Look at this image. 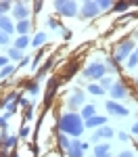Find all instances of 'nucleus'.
<instances>
[{"instance_id":"nucleus-33","label":"nucleus","mask_w":138,"mask_h":157,"mask_svg":"<svg viewBox=\"0 0 138 157\" xmlns=\"http://www.w3.org/2000/svg\"><path fill=\"white\" fill-rule=\"evenodd\" d=\"M29 92H32V94H38V84H36V82L29 84Z\"/></svg>"},{"instance_id":"nucleus-13","label":"nucleus","mask_w":138,"mask_h":157,"mask_svg":"<svg viewBox=\"0 0 138 157\" xmlns=\"http://www.w3.org/2000/svg\"><path fill=\"white\" fill-rule=\"evenodd\" d=\"M109 155H111V145H107V143L94 145V157H109Z\"/></svg>"},{"instance_id":"nucleus-38","label":"nucleus","mask_w":138,"mask_h":157,"mask_svg":"<svg viewBox=\"0 0 138 157\" xmlns=\"http://www.w3.org/2000/svg\"><path fill=\"white\" fill-rule=\"evenodd\" d=\"M6 126V117H0V128H4Z\"/></svg>"},{"instance_id":"nucleus-11","label":"nucleus","mask_w":138,"mask_h":157,"mask_svg":"<svg viewBox=\"0 0 138 157\" xmlns=\"http://www.w3.org/2000/svg\"><path fill=\"white\" fill-rule=\"evenodd\" d=\"M109 94H111L113 98H124V97H128V90H125V86L124 84H115L109 88Z\"/></svg>"},{"instance_id":"nucleus-39","label":"nucleus","mask_w":138,"mask_h":157,"mask_svg":"<svg viewBox=\"0 0 138 157\" xmlns=\"http://www.w3.org/2000/svg\"><path fill=\"white\" fill-rule=\"evenodd\" d=\"M132 132H134V134H138V121L134 124V126H132Z\"/></svg>"},{"instance_id":"nucleus-24","label":"nucleus","mask_w":138,"mask_h":157,"mask_svg":"<svg viewBox=\"0 0 138 157\" xmlns=\"http://www.w3.org/2000/svg\"><path fill=\"white\" fill-rule=\"evenodd\" d=\"M9 59H21V50L19 48H9Z\"/></svg>"},{"instance_id":"nucleus-23","label":"nucleus","mask_w":138,"mask_h":157,"mask_svg":"<svg viewBox=\"0 0 138 157\" xmlns=\"http://www.w3.org/2000/svg\"><path fill=\"white\" fill-rule=\"evenodd\" d=\"M113 84H115V82H111L109 78H103V80H100V88H103V90H109Z\"/></svg>"},{"instance_id":"nucleus-34","label":"nucleus","mask_w":138,"mask_h":157,"mask_svg":"<svg viewBox=\"0 0 138 157\" xmlns=\"http://www.w3.org/2000/svg\"><path fill=\"white\" fill-rule=\"evenodd\" d=\"M27 134H29V128H27V126H23V128H21V136H23V138H25Z\"/></svg>"},{"instance_id":"nucleus-16","label":"nucleus","mask_w":138,"mask_h":157,"mask_svg":"<svg viewBox=\"0 0 138 157\" xmlns=\"http://www.w3.org/2000/svg\"><path fill=\"white\" fill-rule=\"evenodd\" d=\"M94 113H96V107H94V105H84L80 115H82V120L86 121V120H90V117H94Z\"/></svg>"},{"instance_id":"nucleus-31","label":"nucleus","mask_w":138,"mask_h":157,"mask_svg":"<svg viewBox=\"0 0 138 157\" xmlns=\"http://www.w3.org/2000/svg\"><path fill=\"white\" fill-rule=\"evenodd\" d=\"M48 67H50V61L46 63V65H44V67H42V69H40V71H38V80H40V78H42V75H44L46 71H48Z\"/></svg>"},{"instance_id":"nucleus-32","label":"nucleus","mask_w":138,"mask_h":157,"mask_svg":"<svg viewBox=\"0 0 138 157\" xmlns=\"http://www.w3.org/2000/svg\"><path fill=\"white\" fill-rule=\"evenodd\" d=\"M9 65V57H0V69H4Z\"/></svg>"},{"instance_id":"nucleus-29","label":"nucleus","mask_w":138,"mask_h":157,"mask_svg":"<svg viewBox=\"0 0 138 157\" xmlns=\"http://www.w3.org/2000/svg\"><path fill=\"white\" fill-rule=\"evenodd\" d=\"M128 9V2H117V4H113V11H125Z\"/></svg>"},{"instance_id":"nucleus-26","label":"nucleus","mask_w":138,"mask_h":157,"mask_svg":"<svg viewBox=\"0 0 138 157\" xmlns=\"http://www.w3.org/2000/svg\"><path fill=\"white\" fill-rule=\"evenodd\" d=\"M6 44H9V34H4L0 29V46H6Z\"/></svg>"},{"instance_id":"nucleus-9","label":"nucleus","mask_w":138,"mask_h":157,"mask_svg":"<svg viewBox=\"0 0 138 157\" xmlns=\"http://www.w3.org/2000/svg\"><path fill=\"white\" fill-rule=\"evenodd\" d=\"M27 6H25L23 2H15V6H13V15L19 19V21H27Z\"/></svg>"},{"instance_id":"nucleus-2","label":"nucleus","mask_w":138,"mask_h":157,"mask_svg":"<svg viewBox=\"0 0 138 157\" xmlns=\"http://www.w3.org/2000/svg\"><path fill=\"white\" fill-rule=\"evenodd\" d=\"M132 50H134V42L132 40H124V42H119L117 44V48H115V57L113 59L117 61H124V59H130L132 57Z\"/></svg>"},{"instance_id":"nucleus-19","label":"nucleus","mask_w":138,"mask_h":157,"mask_svg":"<svg viewBox=\"0 0 138 157\" xmlns=\"http://www.w3.org/2000/svg\"><path fill=\"white\" fill-rule=\"evenodd\" d=\"M2 143H4V149H13V147H15V143H17V138H15V136H6V134H4V136H2Z\"/></svg>"},{"instance_id":"nucleus-18","label":"nucleus","mask_w":138,"mask_h":157,"mask_svg":"<svg viewBox=\"0 0 138 157\" xmlns=\"http://www.w3.org/2000/svg\"><path fill=\"white\" fill-rule=\"evenodd\" d=\"M44 42H46V34L40 32V34H36V38L32 40V46H40V44H44Z\"/></svg>"},{"instance_id":"nucleus-6","label":"nucleus","mask_w":138,"mask_h":157,"mask_svg":"<svg viewBox=\"0 0 138 157\" xmlns=\"http://www.w3.org/2000/svg\"><path fill=\"white\" fill-rule=\"evenodd\" d=\"M86 149H88L86 143H82V140H71L67 153H69V157H84V151H86Z\"/></svg>"},{"instance_id":"nucleus-21","label":"nucleus","mask_w":138,"mask_h":157,"mask_svg":"<svg viewBox=\"0 0 138 157\" xmlns=\"http://www.w3.org/2000/svg\"><path fill=\"white\" fill-rule=\"evenodd\" d=\"M59 145H61L63 149H65V151L69 149V145H71V140L67 138V134H59Z\"/></svg>"},{"instance_id":"nucleus-28","label":"nucleus","mask_w":138,"mask_h":157,"mask_svg":"<svg viewBox=\"0 0 138 157\" xmlns=\"http://www.w3.org/2000/svg\"><path fill=\"white\" fill-rule=\"evenodd\" d=\"M11 11V2H0V17H2V13Z\"/></svg>"},{"instance_id":"nucleus-20","label":"nucleus","mask_w":138,"mask_h":157,"mask_svg":"<svg viewBox=\"0 0 138 157\" xmlns=\"http://www.w3.org/2000/svg\"><path fill=\"white\" fill-rule=\"evenodd\" d=\"M88 92H90V94H96V97H100L105 90H103L99 84H90V86H88Z\"/></svg>"},{"instance_id":"nucleus-4","label":"nucleus","mask_w":138,"mask_h":157,"mask_svg":"<svg viewBox=\"0 0 138 157\" xmlns=\"http://www.w3.org/2000/svg\"><path fill=\"white\" fill-rule=\"evenodd\" d=\"M105 71H107V67L103 63H90L86 69H84V75H86L88 80H103L105 78Z\"/></svg>"},{"instance_id":"nucleus-36","label":"nucleus","mask_w":138,"mask_h":157,"mask_svg":"<svg viewBox=\"0 0 138 157\" xmlns=\"http://www.w3.org/2000/svg\"><path fill=\"white\" fill-rule=\"evenodd\" d=\"M27 63H29V57H25V59H21V67H27Z\"/></svg>"},{"instance_id":"nucleus-30","label":"nucleus","mask_w":138,"mask_h":157,"mask_svg":"<svg viewBox=\"0 0 138 157\" xmlns=\"http://www.w3.org/2000/svg\"><path fill=\"white\" fill-rule=\"evenodd\" d=\"M11 73H13V65H6V67L0 71V75H2V78H6V75H11Z\"/></svg>"},{"instance_id":"nucleus-15","label":"nucleus","mask_w":138,"mask_h":157,"mask_svg":"<svg viewBox=\"0 0 138 157\" xmlns=\"http://www.w3.org/2000/svg\"><path fill=\"white\" fill-rule=\"evenodd\" d=\"M29 29H32V23H29V21H19V23L15 25V32H17L19 36H27Z\"/></svg>"},{"instance_id":"nucleus-27","label":"nucleus","mask_w":138,"mask_h":157,"mask_svg":"<svg viewBox=\"0 0 138 157\" xmlns=\"http://www.w3.org/2000/svg\"><path fill=\"white\" fill-rule=\"evenodd\" d=\"M99 9H100V11H105V9H113V4L109 2V0H100V2H99Z\"/></svg>"},{"instance_id":"nucleus-3","label":"nucleus","mask_w":138,"mask_h":157,"mask_svg":"<svg viewBox=\"0 0 138 157\" xmlns=\"http://www.w3.org/2000/svg\"><path fill=\"white\" fill-rule=\"evenodd\" d=\"M54 9L63 17H75L77 15V4L71 2V0H59V2H54Z\"/></svg>"},{"instance_id":"nucleus-37","label":"nucleus","mask_w":138,"mask_h":157,"mask_svg":"<svg viewBox=\"0 0 138 157\" xmlns=\"http://www.w3.org/2000/svg\"><path fill=\"white\" fill-rule=\"evenodd\" d=\"M48 25H50V27H59V25H57V21H54V19H48Z\"/></svg>"},{"instance_id":"nucleus-35","label":"nucleus","mask_w":138,"mask_h":157,"mask_svg":"<svg viewBox=\"0 0 138 157\" xmlns=\"http://www.w3.org/2000/svg\"><path fill=\"white\" fill-rule=\"evenodd\" d=\"M119 157H134V153H130V151H121Z\"/></svg>"},{"instance_id":"nucleus-40","label":"nucleus","mask_w":138,"mask_h":157,"mask_svg":"<svg viewBox=\"0 0 138 157\" xmlns=\"http://www.w3.org/2000/svg\"><path fill=\"white\" fill-rule=\"evenodd\" d=\"M136 55H138V48H136Z\"/></svg>"},{"instance_id":"nucleus-17","label":"nucleus","mask_w":138,"mask_h":157,"mask_svg":"<svg viewBox=\"0 0 138 157\" xmlns=\"http://www.w3.org/2000/svg\"><path fill=\"white\" fill-rule=\"evenodd\" d=\"M29 46V36H19L17 38V42H15V48H19V50H23Z\"/></svg>"},{"instance_id":"nucleus-1","label":"nucleus","mask_w":138,"mask_h":157,"mask_svg":"<svg viewBox=\"0 0 138 157\" xmlns=\"http://www.w3.org/2000/svg\"><path fill=\"white\" fill-rule=\"evenodd\" d=\"M59 132L61 134H71V136H80V134L86 130V124L82 120L80 113H63L59 117V124H57Z\"/></svg>"},{"instance_id":"nucleus-25","label":"nucleus","mask_w":138,"mask_h":157,"mask_svg":"<svg viewBox=\"0 0 138 157\" xmlns=\"http://www.w3.org/2000/svg\"><path fill=\"white\" fill-rule=\"evenodd\" d=\"M136 65H138V55H136V52H134V55H132V57L128 59V67L132 69V67H136Z\"/></svg>"},{"instance_id":"nucleus-14","label":"nucleus","mask_w":138,"mask_h":157,"mask_svg":"<svg viewBox=\"0 0 138 157\" xmlns=\"http://www.w3.org/2000/svg\"><path fill=\"white\" fill-rule=\"evenodd\" d=\"M0 29H2L4 34H13V32H15V25H13L11 17H6V15L0 17Z\"/></svg>"},{"instance_id":"nucleus-10","label":"nucleus","mask_w":138,"mask_h":157,"mask_svg":"<svg viewBox=\"0 0 138 157\" xmlns=\"http://www.w3.org/2000/svg\"><path fill=\"white\" fill-rule=\"evenodd\" d=\"M100 138H113V130L109 128V126H103V128H99V130L94 132V136H92V143H99Z\"/></svg>"},{"instance_id":"nucleus-5","label":"nucleus","mask_w":138,"mask_h":157,"mask_svg":"<svg viewBox=\"0 0 138 157\" xmlns=\"http://www.w3.org/2000/svg\"><path fill=\"white\" fill-rule=\"evenodd\" d=\"M99 13H100L99 2H94V0H86V2L82 4V9H80V15H82L84 19H92V17H96Z\"/></svg>"},{"instance_id":"nucleus-12","label":"nucleus","mask_w":138,"mask_h":157,"mask_svg":"<svg viewBox=\"0 0 138 157\" xmlns=\"http://www.w3.org/2000/svg\"><path fill=\"white\" fill-rule=\"evenodd\" d=\"M84 124H86V128H103V126L107 124V117H103V115H94V117L86 120Z\"/></svg>"},{"instance_id":"nucleus-22","label":"nucleus","mask_w":138,"mask_h":157,"mask_svg":"<svg viewBox=\"0 0 138 157\" xmlns=\"http://www.w3.org/2000/svg\"><path fill=\"white\" fill-rule=\"evenodd\" d=\"M17 103H19V98H17L15 103H9V105H6V113H4V117H11L13 113L17 111Z\"/></svg>"},{"instance_id":"nucleus-41","label":"nucleus","mask_w":138,"mask_h":157,"mask_svg":"<svg viewBox=\"0 0 138 157\" xmlns=\"http://www.w3.org/2000/svg\"><path fill=\"white\" fill-rule=\"evenodd\" d=\"M136 82H138V78H136Z\"/></svg>"},{"instance_id":"nucleus-7","label":"nucleus","mask_w":138,"mask_h":157,"mask_svg":"<svg viewBox=\"0 0 138 157\" xmlns=\"http://www.w3.org/2000/svg\"><path fill=\"white\" fill-rule=\"evenodd\" d=\"M107 111L109 113H113V115H119V117H124V115H130V111L124 107V105H119L117 101H107Z\"/></svg>"},{"instance_id":"nucleus-8","label":"nucleus","mask_w":138,"mask_h":157,"mask_svg":"<svg viewBox=\"0 0 138 157\" xmlns=\"http://www.w3.org/2000/svg\"><path fill=\"white\" fill-rule=\"evenodd\" d=\"M69 107L75 109V107H84V92L82 90H73L71 94H69Z\"/></svg>"}]
</instances>
